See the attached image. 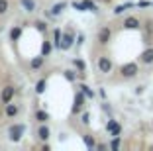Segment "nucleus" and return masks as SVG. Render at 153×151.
Returning a JSON list of instances; mask_svg holds the SVG:
<instances>
[{
  "label": "nucleus",
  "mask_w": 153,
  "mask_h": 151,
  "mask_svg": "<svg viewBox=\"0 0 153 151\" xmlns=\"http://www.w3.org/2000/svg\"><path fill=\"white\" fill-rule=\"evenodd\" d=\"M120 73L124 79H134L137 73H140V67H137V63H124V65L120 67Z\"/></svg>",
  "instance_id": "obj_3"
},
{
  "label": "nucleus",
  "mask_w": 153,
  "mask_h": 151,
  "mask_svg": "<svg viewBox=\"0 0 153 151\" xmlns=\"http://www.w3.org/2000/svg\"><path fill=\"white\" fill-rule=\"evenodd\" d=\"M45 89H47V80H45V79H39V80L36 83V92H37V94H43Z\"/></svg>",
  "instance_id": "obj_18"
},
{
  "label": "nucleus",
  "mask_w": 153,
  "mask_h": 151,
  "mask_svg": "<svg viewBox=\"0 0 153 151\" xmlns=\"http://www.w3.org/2000/svg\"><path fill=\"white\" fill-rule=\"evenodd\" d=\"M45 63V55H37V57H33L32 61H30V69H33V71H37V69H41Z\"/></svg>",
  "instance_id": "obj_12"
},
{
  "label": "nucleus",
  "mask_w": 153,
  "mask_h": 151,
  "mask_svg": "<svg viewBox=\"0 0 153 151\" xmlns=\"http://www.w3.org/2000/svg\"><path fill=\"white\" fill-rule=\"evenodd\" d=\"M112 69H114L112 59H110L108 55H100L98 57V71L102 73V75H108V73H112Z\"/></svg>",
  "instance_id": "obj_4"
},
{
  "label": "nucleus",
  "mask_w": 153,
  "mask_h": 151,
  "mask_svg": "<svg viewBox=\"0 0 153 151\" xmlns=\"http://www.w3.org/2000/svg\"><path fill=\"white\" fill-rule=\"evenodd\" d=\"M59 39H61V30H55L53 31V43H55V47H59Z\"/></svg>",
  "instance_id": "obj_25"
},
{
  "label": "nucleus",
  "mask_w": 153,
  "mask_h": 151,
  "mask_svg": "<svg viewBox=\"0 0 153 151\" xmlns=\"http://www.w3.org/2000/svg\"><path fill=\"white\" fill-rule=\"evenodd\" d=\"M75 67H79L81 71H85V63H82L81 59H75Z\"/></svg>",
  "instance_id": "obj_29"
},
{
  "label": "nucleus",
  "mask_w": 153,
  "mask_h": 151,
  "mask_svg": "<svg viewBox=\"0 0 153 151\" xmlns=\"http://www.w3.org/2000/svg\"><path fill=\"white\" fill-rule=\"evenodd\" d=\"M124 30H140V20L135 18V16H128V18H124Z\"/></svg>",
  "instance_id": "obj_6"
},
{
  "label": "nucleus",
  "mask_w": 153,
  "mask_h": 151,
  "mask_svg": "<svg viewBox=\"0 0 153 151\" xmlns=\"http://www.w3.org/2000/svg\"><path fill=\"white\" fill-rule=\"evenodd\" d=\"M82 4H85L86 10H92V12H96V10H98V6H96L92 0H82Z\"/></svg>",
  "instance_id": "obj_22"
},
{
  "label": "nucleus",
  "mask_w": 153,
  "mask_h": 151,
  "mask_svg": "<svg viewBox=\"0 0 153 151\" xmlns=\"http://www.w3.org/2000/svg\"><path fill=\"white\" fill-rule=\"evenodd\" d=\"M65 79H67V80H75L76 79L75 71H65Z\"/></svg>",
  "instance_id": "obj_28"
},
{
  "label": "nucleus",
  "mask_w": 153,
  "mask_h": 151,
  "mask_svg": "<svg viewBox=\"0 0 153 151\" xmlns=\"http://www.w3.org/2000/svg\"><path fill=\"white\" fill-rule=\"evenodd\" d=\"M82 100H85V92L81 90V92L76 94V98H75V106H73V112H75V114H76V112H81V108H82Z\"/></svg>",
  "instance_id": "obj_13"
},
{
  "label": "nucleus",
  "mask_w": 153,
  "mask_h": 151,
  "mask_svg": "<svg viewBox=\"0 0 153 151\" xmlns=\"http://www.w3.org/2000/svg\"><path fill=\"white\" fill-rule=\"evenodd\" d=\"M81 122H82V124H85V126L88 124V114H82V120H81Z\"/></svg>",
  "instance_id": "obj_30"
},
{
  "label": "nucleus",
  "mask_w": 153,
  "mask_h": 151,
  "mask_svg": "<svg viewBox=\"0 0 153 151\" xmlns=\"http://www.w3.org/2000/svg\"><path fill=\"white\" fill-rule=\"evenodd\" d=\"M41 53H43L45 57L51 53V43H49V41H45V43H43V47H41Z\"/></svg>",
  "instance_id": "obj_24"
},
{
  "label": "nucleus",
  "mask_w": 153,
  "mask_h": 151,
  "mask_svg": "<svg viewBox=\"0 0 153 151\" xmlns=\"http://www.w3.org/2000/svg\"><path fill=\"white\" fill-rule=\"evenodd\" d=\"M140 63H141V65H151V63H153V47H147L145 51H141Z\"/></svg>",
  "instance_id": "obj_7"
},
{
  "label": "nucleus",
  "mask_w": 153,
  "mask_h": 151,
  "mask_svg": "<svg viewBox=\"0 0 153 151\" xmlns=\"http://www.w3.org/2000/svg\"><path fill=\"white\" fill-rule=\"evenodd\" d=\"M75 43V33L73 31H61V39H59V49L69 51Z\"/></svg>",
  "instance_id": "obj_2"
},
{
  "label": "nucleus",
  "mask_w": 153,
  "mask_h": 151,
  "mask_svg": "<svg viewBox=\"0 0 153 151\" xmlns=\"http://www.w3.org/2000/svg\"><path fill=\"white\" fill-rule=\"evenodd\" d=\"M65 8H67V2H57V4H53V8H51V16H59Z\"/></svg>",
  "instance_id": "obj_15"
},
{
  "label": "nucleus",
  "mask_w": 153,
  "mask_h": 151,
  "mask_svg": "<svg viewBox=\"0 0 153 151\" xmlns=\"http://www.w3.org/2000/svg\"><path fill=\"white\" fill-rule=\"evenodd\" d=\"M36 120L39 122V124H45V122L49 120V114H47L45 110H37L36 112Z\"/></svg>",
  "instance_id": "obj_17"
},
{
  "label": "nucleus",
  "mask_w": 153,
  "mask_h": 151,
  "mask_svg": "<svg viewBox=\"0 0 153 151\" xmlns=\"http://www.w3.org/2000/svg\"><path fill=\"white\" fill-rule=\"evenodd\" d=\"M131 6H134V2H126V4H120V6H116V8H114V14H122L124 12V10H128V8H131Z\"/></svg>",
  "instance_id": "obj_20"
},
{
  "label": "nucleus",
  "mask_w": 153,
  "mask_h": 151,
  "mask_svg": "<svg viewBox=\"0 0 153 151\" xmlns=\"http://www.w3.org/2000/svg\"><path fill=\"white\" fill-rule=\"evenodd\" d=\"M82 139H85V145L88 147V149H94V147H96V141H94V138H90V135H85Z\"/></svg>",
  "instance_id": "obj_21"
},
{
  "label": "nucleus",
  "mask_w": 153,
  "mask_h": 151,
  "mask_svg": "<svg viewBox=\"0 0 153 151\" xmlns=\"http://www.w3.org/2000/svg\"><path fill=\"white\" fill-rule=\"evenodd\" d=\"M110 147H112V149H120V135H116V138L110 141Z\"/></svg>",
  "instance_id": "obj_26"
},
{
  "label": "nucleus",
  "mask_w": 153,
  "mask_h": 151,
  "mask_svg": "<svg viewBox=\"0 0 153 151\" xmlns=\"http://www.w3.org/2000/svg\"><path fill=\"white\" fill-rule=\"evenodd\" d=\"M24 132H26V126H24V124H14V126H10V129H8V139H10V141H14V143H18L20 139H22Z\"/></svg>",
  "instance_id": "obj_1"
},
{
  "label": "nucleus",
  "mask_w": 153,
  "mask_h": 151,
  "mask_svg": "<svg viewBox=\"0 0 153 151\" xmlns=\"http://www.w3.org/2000/svg\"><path fill=\"white\" fill-rule=\"evenodd\" d=\"M110 37H112V31H110V28H102V30L98 31V43L100 45H106L110 41Z\"/></svg>",
  "instance_id": "obj_8"
},
{
  "label": "nucleus",
  "mask_w": 153,
  "mask_h": 151,
  "mask_svg": "<svg viewBox=\"0 0 153 151\" xmlns=\"http://www.w3.org/2000/svg\"><path fill=\"white\" fill-rule=\"evenodd\" d=\"M73 8L79 10V12H86V8H85V4H82V2H73Z\"/></svg>",
  "instance_id": "obj_27"
},
{
  "label": "nucleus",
  "mask_w": 153,
  "mask_h": 151,
  "mask_svg": "<svg viewBox=\"0 0 153 151\" xmlns=\"http://www.w3.org/2000/svg\"><path fill=\"white\" fill-rule=\"evenodd\" d=\"M49 149H51V147L47 145V143H43V145H41V151H49Z\"/></svg>",
  "instance_id": "obj_31"
},
{
  "label": "nucleus",
  "mask_w": 153,
  "mask_h": 151,
  "mask_svg": "<svg viewBox=\"0 0 153 151\" xmlns=\"http://www.w3.org/2000/svg\"><path fill=\"white\" fill-rule=\"evenodd\" d=\"M106 129H108V132L112 133V138H116V135H120V132H122L120 124H118L116 120H108V124H106Z\"/></svg>",
  "instance_id": "obj_10"
},
{
  "label": "nucleus",
  "mask_w": 153,
  "mask_h": 151,
  "mask_svg": "<svg viewBox=\"0 0 153 151\" xmlns=\"http://www.w3.org/2000/svg\"><path fill=\"white\" fill-rule=\"evenodd\" d=\"M20 36H22V28H20V26H14L12 30H10V39H12V41H18Z\"/></svg>",
  "instance_id": "obj_16"
},
{
  "label": "nucleus",
  "mask_w": 153,
  "mask_h": 151,
  "mask_svg": "<svg viewBox=\"0 0 153 151\" xmlns=\"http://www.w3.org/2000/svg\"><path fill=\"white\" fill-rule=\"evenodd\" d=\"M14 94H16V89H14L12 85H6L4 89H2V92H0V102L6 106L8 102H12V100H14Z\"/></svg>",
  "instance_id": "obj_5"
},
{
  "label": "nucleus",
  "mask_w": 153,
  "mask_h": 151,
  "mask_svg": "<svg viewBox=\"0 0 153 151\" xmlns=\"http://www.w3.org/2000/svg\"><path fill=\"white\" fill-rule=\"evenodd\" d=\"M8 10H10V0H0V16L8 14Z\"/></svg>",
  "instance_id": "obj_19"
},
{
  "label": "nucleus",
  "mask_w": 153,
  "mask_h": 151,
  "mask_svg": "<svg viewBox=\"0 0 153 151\" xmlns=\"http://www.w3.org/2000/svg\"><path fill=\"white\" fill-rule=\"evenodd\" d=\"M79 89H81L82 92H85V96H88V98H94V92H92V90H90V89H88L86 85H81Z\"/></svg>",
  "instance_id": "obj_23"
},
{
  "label": "nucleus",
  "mask_w": 153,
  "mask_h": 151,
  "mask_svg": "<svg viewBox=\"0 0 153 151\" xmlns=\"http://www.w3.org/2000/svg\"><path fill=\"white\" fill-rule=\"evenodd\" d=\"M4 108H6V110H4L6 118H16V116L20 114V106H18V104H12V102H8Z\"/></svg>",
  "instance_id": "obj_9"
},
{
  "label": "nucleus",
  "mask_w": 153,
  "mask_h": 151,
  "mask_svg": "<svg viewBox=\"0 0 153 151\" xmlns=\"http://www.w3.org/2000/svg\"><path fill=\"white\" fill-rule=\"evenodd\" d=\"M37 138H39L41 141H47V139L51 138V129L47 128L45 124H41V126H39V129H37Z\"/></svg>",
  "instance_id": "obj_11"
},
{
  "label": "nucleus",
  "mask_w": 153,
  "mask_h": 151,
  "mask_svg": "<svg viewBox=\"0 0 153 151\" xmlns=\"http://www.w3.org/2000/svg\"><path fill=\"white\" fill-rule=\"evenodd\" d=\"M20 4L26 12H36V0H20Z\"/></svg>",
  "instance_id": "obj_14"
}]
</instances>
